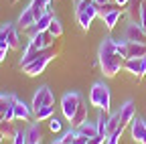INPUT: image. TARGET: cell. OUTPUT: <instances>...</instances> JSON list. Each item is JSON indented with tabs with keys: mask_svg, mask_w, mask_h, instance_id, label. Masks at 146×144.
Instances as JSON below:
<instances>
[{
	"mask_svg": "<svg viewBox=\"0 0 146 144\" xmlns=\"http://www.w3.org/2000/svg\"><path fill=\"white\" fill-rule=\"evenodd\" d=\"M81 100H83V98H81V94H77V92H69V94H65V96L61 98V112H63V118H65L67 122L73 120V116H75Z\"/></svg>",
	"mask_w": 146,
	"mask_h": 144,
	"instance_id": "obj_3",
	"label": "cell"
},
{
	"mask_svg": "<svg viewBox=\"0 0 146 144\" xmlns=\"http://www.w3.org/2000/svg\"><path fill=\"white\" fill-rule=\"evenodd\" d=\"M128 2H130V0H114V4H116V6H120V8H126V6H128Z\"/></svg>",
	"mask_w": 146,
	"mask_h": 144,
	"instance_id": "obj_32",
	"label": "cell"
},
{
	"mask_svg": "<svg viewBox=\"0 0 146 144\" xmlns=\"http://www.w3.org/2000/svg\"><path fill=\"white\" fill-rule=\"evenodd\" d=\"M79 134H83V136H87V138H94V136H98L100 132H98V124H91V122H83L79 128H75Z\"/></svg>",
	"mask_w": 146,
	"mask_h": 144,
	"instance_id": "obj_19",
	"label": "cell"
},
{
	"mask_svg": "<svg viewBox=\"0 0 146 144\" xmlns=\"http://www.w3.org/2000/svg\"><path fill=\"white\" fill-rule=\"evenodd\" d=\"M83 122H87V104H85V100H81L75 116H73V120H71L69 124H71V128H79Z\"/></svg>",
	"mask_w": 146,
	"mask_h": 144,
	"instance_id": "obj_13",
	"label": "cell"
},
{
	"mask_svg": "<svg viewBox=\"0 0 146 144\" xmlns=\"http://www.w3.org/2000/svg\"><path fill=\"white\" fill-rule=\"evenodd\" d=\"M35 23H36V19H35L33 10H31V8H25V10L21 12V16H18V23H16V27L21 29V31H29V29H31Z\"/></svg>",
	"mask_w": 146,
	"mask_h": 144,
	"instance_id": "obj_11",
	"label": "cell"
},
{
	"mask_svg": "<svg viewBox=\"0 0 146 144\" xmlns=\"http://www.w3.org/2000/svg\"><path fill=\"white\" fill-rule=\"evenodd\" d=\"M47 31L53 35L55 39H61V37H63V25H61V21H59V19H53Z\"/></svg>",
	"mask_w": 146,
	"mask_h": 144,
	"instance_id": "obj_22",
	"label": "cell"
},
{
	"mask_svg": "<svg viewBox=\"0 0 146 144\" xmlns=\"http://www.w3.org/2000/svg\"><path fill=\"white\" fill-rule=\"evenodd\" d=\"M89 104L96 106L98 110H104V112H110L112 108V94H110V87L102 81L91 85V92H89Z\"/></svg>",
	"mask_w": 146,
	"mask_h": 144,
	"instance_id": "obj_2",
	"label": "cell"
},
{
	"mask_svg": "<svg viewBox=\"0 0 146 144\" xmlns=\"http://www.w3.org/2000/svg\"><path fill=\"white\" fill-rule=\"evenodd\" d=\"M31 108L25 104V102H21V100H16L14 102V120H23V122H27V120H31Z\"/></svg>",
	"mask_w": 146,
	"mask_h": 144,
	"instance_id": "obj_15",
	"label": "cell"
},
{
	"mask_svg": "<svg viewBox=\"0 0 146 144\" xmlns=\"http://www.w3.org/2000/svg\"><path fill=\"white\" fill-rule=\"evenodd\" d=\"M53 114H55V106H43L35 112V118H36V122H49L53 118Z\"/></svg>",
	"mask_w": 146,
	"mask_h": 144,
	"instance_id": "obj_18",
	"label": "cell"
},
{
	"mask_svg": "<svg viewBox=\"0 0 146 144\" xmlns=\"http://www.w3.org/2000/svg\"><path fill=\"white\" fill-rule=\"evenodd\" d=\"M8 51H10V47H8V45H2V47H0V63L6 59V53H8Z\"/></svg>",
	"mask_w": 146,
	"mask_h": 144,
	"instance_id": "obj_30",
	"label": "cell"
},
{
	"mask_svg": "<svg viewBox=\"0 0 146 144\" xmlns=\"http://www.w3.org/2000/svg\"><path fill=\"white\" fill-rule=\"evenodd\" d=\"M96 16H98V8H96L94 2H91L85 10H81V12L75 14V19H77V25L81 27V31H87V29L91 27V23H94Z\"/></svg>",
	"mask_w": 146,
	"mask_h": 144,
	"instance_id": "obj_7",
	"label": "cell"
},
{
	"mask_svg": "<svg viewBox=\"0 0 146 144\" xmlns=\"http://www.w3.org/2000/svg\"><path fill=\"white\" fill-rule=\"evenodd\" d=\"M122 10H124V8H120V6H116L114 10H110V12H108V14L104 16V19H102L108 31H114V29H116V25H118V21L122 19Z\"/></svg>",
	"mask_w": 146,
	"mask_h": 144,
	"instance_id": "obj_12",
	"label": "cell"
},
{
	"mask_svg": "<svg viewBox=\"0 0 146 144\" xmlns=\"http://www.w3.org/2000/svg\"><path fill=\"white\" fill-rule=\"evenodd\" d=\"M120 136L122 134H110L108 140H106V144H120Z\"/></svg>",
	"mask_w": 146,
	"mask_h": 144,
	"instance_id": "obj_29",
	"label": "cell"
},
{
	"mask_svg": "<svg viewBox=\"0 0 146 144\" xmlns=\"http://www.w3.org/2000/svg\"><path fill=\"white\" fill-rule=\"evenodd\" d=\"M116 51L120 53V55H122L124 59H128V41H118V47H116Z\"/></svg>",
	"mask_w": 146,
	"mask_h": 144,
	"instance_id": "obj_26",
	"label": "cell"
},
{
	"mask_svg": "<svg viewBox=\"0 0 146 144\" xmlns=\"http://www.w3.org/2000/svg\"><path fill=\"white\" fill-rule=\"evenodd\" d=\"M6 31H8V45H10V51H18V49H21V35H18V27L6 23Z\"/></svg>",
	"mask_w": 146,
	"mask_h": 144,
	"instance_id": "obj_14",
	"label": "cell"
},
{
	"mask_svg": "<svg viewBox=\"0 0 146 144\" xmlns=\"http://www.w3.org/2000/svg\"><path fill=\"white\" fill-rule=\"evenodd\" d=\"M12 144H29V142H27V132L16 130V134L12 136Z\"/></svg>",
	"mask_w": 146,
	"mask_h": 144,
	"instance_id": "obj_24",
	"label": "cell"
},
{
	"mask_svg": "<svg viewBox=\"0 0 146 144\" xmlns=\"http://www.w3.org/2000/svg\"><path fill=\"white\" fill-rule=\"evenodd\" d=\"M120 128V112L116 114H110V120H108V126H106V136L110 134H116Z\"/></svg>",
	"mask_w": 146,
	"mask_h": 144,
	"instance_id": "obj_20",
	"label": "cell"
},
{
	"mask_svg": "<svg viewBox=\"0 0 146 144\" xmlns=\"http://www.w3.org/2000/svg\"><path fill=\"white\" fill-rule=\"evenodd\" d=\"M112 2H114V0H112Z\"/></svg>",
	"mask_w": 146,
	"mask_h": 144,
	"instance_id": "obj_37",
	"label": "cell"
},
{
	"mask_svg": "<svg viewBox=\"0 0 146 144\" xmlns=\"http://www.w3.org/2000/svg\"><path fill=\"white\" fill-rule=\"evenodd\" d=\"M116 47H118V41L112 39V37L104 39L102 45H100L98 61H100V67H102V73H104L106 77H114V75H118L120 69H122L124 63H126V59L116 51Z\"/></svg>",
	"mask_w": 146,
	"mask_h": 144,
	"instance_id": "obj_1",
	"label": "cell"
},
{
	"mask_svg": "<svg viewBox=\"0 0 146 144\" xmlns=\"http://www.w3.org/2000/svg\"><path fill=\"white\" fill-rule=\"evenodd\" d=\"M53 104H55V96H53V92H51L47 85L39 87V89L35 92V96H33V104H31L33 114L39 110V108H43V106H53Z\"/></svg>",
	"mask_w": 146,
	"mask_h": 144,
	"instance_id": "obj_4",
	"label": "cell"
},
{
	"mask_svg": "<svg viewBox=\"0 0 146 144\" xmlns=\"http://www.w3.org/2000/svg\"><path fill=\"white\" fill-rule=\"evenodd\" d=\"M61 128H63V124H61V120H57V118H51L49 120V130L53 132V134H57V132H61Z\"/></svg>",
	"mask_w": 146,
	"mask_h": 144,
	"instance_id": "obj_23",
	"label": "cell"
},
{
	"mask_svg": "<svg viewBox=\"0 0 146 144\" xmlns=\"http://www.w3.org/2000/svg\"><path fill=\"white\" fill-rule=\"evenodd\" d=\"M25 132H27V142H29V144L41 142V126H39V124H31Z\"/></svg>",
	"mask_w": 146,
	"mask_h": 144,
	"instance_id": "obj_17",
	"label": "cell"
},
{
	"mask_svg": "<svg viewBox=\"0 0 146 144\" xmlns=\"http://www.w3.org/2000/svg\"><path fill=\"white\" fill-rule=\"evenodd\" d=\"M10 2H12V4H14V2H18V0H10Z\"/></svg>",
	"mask_w": 146,
	"mask_h": 144,
	"instance_id": "obj_34",
	"label": "cell"
},
{
	"mask_svg": "<svg viewBox=\"0 0 146 144\" xmlns=\"http://www.w3.org/2000/svg\"><path fill=\"white\" fill-rule=\"evenodd\" d=\"M2 45H8V31H6V25L0 27V47ZM10 47V45H8Z\"/></svg>",
	"mask_w": 146,
	"mask_h": 144,
	"instance_id": "obj_27",
	"label": "cell"
},
{
	"mask_svg": "<svg viewBox=\"0 0 146 144\" xmlns=\"http://www.w3.org/2000/svg\"><path fill=\"white\" fill-rule=\"evenodd\" d=\"M53 19H55L53 12H51V10H47V12L41 16V19H39V21H36V23L27 31V33H29V37H33V35H36V33H45V31L49 29V25H51V21H53Z\"/></svg>",
	"mask_w": 146,
	"mask_h": 144,
	"instance_id": "obj_9",
	"label": "cell"
},
{
	"mask_svg": "<svg viewBox=\"0 0 146 144\" xmlns=\"http://www.w3.org/2000/svg\"><path fill=\"white\" fill-rule=\"evenodd\" d=\"M136 118V108H134V102L128 100L122 108H120V124L122 126H130V122Z\"/></svg>",
	"mask_w": 146,
	"mask_h": 144,
	"instance_id": "obj_10",
	"label": "cell"
},
{
	"mask_svg": "<svg viewBox=\"0 0 146 144\" xmlns=\"http://www.w3.org/2000/svg\"><path fill=\"white\" fill-rule=\"evenodd\" d=\"M124 67L130 71L136 79H142V77L146 75V57H132V59H126Z\"/></svg>",
	"mask_w": 146,
	"mask_h": 144,
	"instance_id": "obj_6",
	"label": "cell"
},
{
	"mask_svg": "<svg viewBox=\"0 0 146 144\" xmlns=\"http://www.w3.org/2000/svg\"><path fill=\"white\" fill-rule=\"evenodd\" d=\"M51 144H65V142H63V140L59 138V140H55V142H51Z\"/></svg>",
	"mask_w": 146,
	"mask_h": 144,
	"instance_id": "obj_33",
	"label": "cell"
},
{
	"mask_svg": "<svg viewBox=\"0 0 146 144\" xmlns=\"http://www.w3.org/2000/svg\"><path fill=\"white\" fill-rule=\"evenodd\" d=\"M124 41L128 43H146V31L138 23H130L124 31Z\"/></svg>",
	"mask_w": 146,
	"mask_h": 144,
	"instance_id": "obj_5",
	"label": "cell"
},
{
	"mask_svg": "<svg viewBox=\"0 0 146 144\" xmlns=\"http://www.w3.org/2000/svg\"><path fill=\"white\" fill-rule=\"evenodd\" d=\"M0 134H2L4 138H12L16 134L14 130V120H2L0 122Z\"/></svg>",
	"mask_w": 146,
	"mask_h": 144,
	"instance_id": "obj_21",
	"label": "cell"
},
{
	"mask_svg": "<svg viewBox=\"0 0 146 144\" xmlns=\"http://www.w3.org/2000/svg\"><path fill=\"white\" fill-rule=\"evenodd\" d=\"M36 144H41V142H36Z\"/></svg>",
	"mask_w": 146,
	"mask_h": 144,
	"instance_id": "obj_36",
	"label": "cell"
},
{
	"mask_svg": "<svg viewBox=\"0 0 146 144\" xmlns=\"http://www.w3.org/2000/svg\"><path fill=\"white\" fill-rule=\"evenodd\" d=\"M73 144H89V138L77 132V136H75V140H73Z\"/></svg>",
	"mask_w": 146,
	"mask_h": 144,
	"instance_id": "obj_28",
	"label": "cell"
},
{
	"mask_svg": "<svg viewBox=\"0 0 146 144\" xmlns=\"http://www.w3.org/2000/svg\"><path fill=\"white\" fill-rule=\"evenodd\" d=\"M130 134L138 144H146V122L142 118H134L130 122Z\"/></svg>",
	"mask_w": 146,
	"mask_h": 144,
	"instance_id": "obj_8",
	"label": "cell"
},
{
	"mask_svg": "<svg viewBox=\"0 0 146 144\" xmlns=\"http://www.w3.org/2000/svg\"><path fill=\"white\" fill-rule=\"evenodd\" d=\"M140 25H142V29L146 31V4L142 6V12H140Z\"/></svg>",
	"mask_w": 146,
	"mask_h": 144,
	"instance_id": "obj_31",
	"label": "cell"
},
{
	"mask_svg": "<svg viewBox=\"0 0 146 144\" xmlns=\"http://www.w3.org/2000/svg\"><path fill=\"white\" fill-rule=\"evenodd\" d=\"M146 57V43H128V59Z\"/></svg>",
	"mask_w": 146,
	"mask_h": 144,
	"instance_id": "obj_16",
	"label": "cell"
},
{
	"mask_svg": "<svg viewBox=\"0 0 146 144\" xmlns=\"http://www.w3.org/2000/svg\"><path fill=\"white\" fill-rule=\"evenodd\" d=\"M2 138H4V136H2V134H0V142H2Z\"/></svg>",
	"mask_w": 146,
	"mask_h": 144,
	"instance_id": "obj_35",
	"label": "cell"
},
{
	"mask_svg": "<svg viewBox=\"0 0 146 144\" xmlns=\"http://www.w3.org/2000/svg\"><path fill=\"white\" fill-rule=\"evenodd\" d=\"M75 136H77V130H75V128H71V130H67V132L63 134V138H61V140H63L65 144H73Z\"/></svg>",
	"mask_w": 146,
	"mask_h": 144,
	"instance_id": "obj_25",
	"label": "cell"
}]
</instances>
